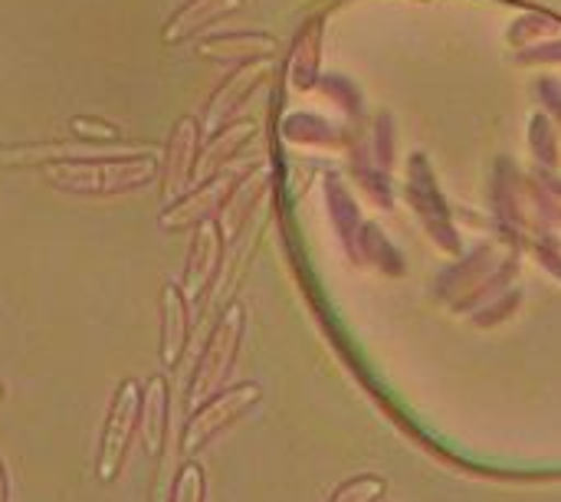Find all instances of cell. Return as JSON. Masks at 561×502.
<instances>
[{"instance_id": "cell-1", "label": "cell", "mask_w": 561, "mask_h": 502, "mask_svg": "<svg viewBox=\"0 0 561 502\" xmlns=\"http://www.w3.org/2000/svg\"><path fill=\"white\" fill-rule=\"evenodd\" d=\"M158 174L154 151H141L138 158H118L108 164L82 161V164H49L46 178L69 191H89V194H112L122 187L148 184Z\"/></svg>"}, {"instance_id": "cell-2", "label": "cell", "mask_w": 561, "mask_h": 502, "mask_svg": "<svg viewBox=\"0 0 561 502\" xmlns=\"http://www.w3.org/2000/svg\"><path fill=\"white\" fill-rule=\"evenodd\" d=\"M191 168H197V122L181 118L174 125V135L168 141V158H164V197L168 201H178L184 194Z\"/></svg>"}, {"instance_id": "cell-3", "label": "cell", "mask_w": 561, "mask_h": 502, "mask_svg": "<svg viewBox=\"0 0 561 502\" xmlns=\"http://www.w3.org/2000/svg\"><path fill=\"white\" fill-rule=\"evenodd\" d=\"M243 0H191L187 7L178 10V16L164 26V43H178L184 36H191L194 30H204L207 23L227 16L230 10H237Z\"/></svg>"}, {"instance_id": "cell-4", "label": "cell", "mask_w": 561, "mask_h": 502, "mask_svg": "<svg viewBox=\"0 0 561 502\" xmlns=\"http://www.w3.org/2000/svg\"><path fill=\"white\" fill-rule=\"evenodd\" d=\"M273 49V39L270 36H256V33H227V36H217V39H207L197 46L201 56H210V59H253V56H263Z\"/></svg>"}, {"instance_id": "cell-5", "label": "cell", "mask_w": 561, "mask_h": 502, "mask_svg": "<svg viewBox=\"0 0 561 502\" xmlns=\"http://www.w3.org/2000/svg\"><path fill=\"white\" fill-rule=\"evenodd\" d=\"M256 72H260V66H250V69H240V72H233L220 89H217V95L210 99V109H207V115H210V125H217V122H224L237 105H233V92H237V102H243L247 95H250V89L247 85H253V79H256Z\"/></svg>"}, {"instance_id": "cell-6", "label": "cell", "mask_w": 561, "mask_h": 502, "mask_svg": "<svg viewBox=\"0 0 561 502\" xmlns=\"http://www.w3.org/2000/svg\"><path fill=\"white\" fill-rule=\"evenodd\" d=\"M72 132L82 138V141H105V138H112V141H118L122 138V132H118V125H105V122H92V118H72Z\"/></svg>"}]
</instances>
